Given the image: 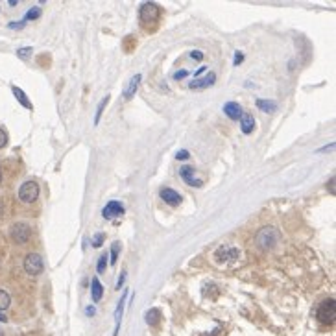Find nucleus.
Listing matches in <instances>:
<instances>
[{"instance_id": "35", "label": "nucleus", "mask_w": 336, "mask_h": 336, "mask_svg": "<svg viewBox=\"0 0 336 336\" xmlns=\"http://www.w3.org/2000/svg\"><path fill=\"white\" fill-rule=\"evenodd\" d=\"M4 214V202H2V198H0V216Z\"/></svg>"}, {"instance_id": "22", "label": "nucleus", "mask_w": 336, "mask_h": 336, "mask_svg": "<svg viewBox=\"0 0 336 336\" xmlns=\"http://www.w3.org/2000/svg\"><path fill=\"white\" fill-rule=\"evenodd\" d=\"M109 102V96H106L104 100L98 104V111H96V116H94V124H98L100 122V116H102V113H104V107H106V104Z\"/></svg>"}, {"instance_id": "20", "label": "nucleus", "mask_w": 336, "mask_h": 336, "mask_svg": "<svg viewBox=\"0 0 336 336\" xmlns=\"http://www.w3.org/2000/svg\"><path fill=\"white\" fill-rule=\"evenodd\" d=\"M11 303V298L6 290H0V310H6Z\"/></svg>"}, {"instance_id": "29", "label": "nucleus", "mask_w": 336, "mask_h": 336, "mask_svg": "<svg viewBox=\"0 0 336 336\" xmlns=\"http://www.w3.org/2000/svg\"><path fill=\"white\" fill-rule=\"evenodd\" d=\"M175 157H177L180 161H181V159L185 161V159H189L190 155H189V152H187V150H181V152H177V155H175Z\"/></svg>"}, {"instance_id": "8", "label": "nucleus", "mask_w": 336, "mask_h": 336, "mask_svg": "<svg viewBox=\"0 0 336 336\" xmlns=\"http://www.w3.org/2000/svg\"><path fill=\"white\" fill-rule=\"evenodd\" d=\"M194 172L196 170H194L192 166H183V168L180 170L181 180H183L187 185H190V187H202V180H196Z\"/></svg>"}, {"instance_id": "4", "label": "nucleus", "mask_w": 336, "mask_h": 336, "mask_svg": "<svg viewBox=\"0 0 336 336\" xmlns=\"http://www.w3.org/2000/svg\"><path fill=\"white\" fill-rule=\"evenodd\" d=\"M39 198V185L35 181H26L18 189V200L24 203H33Z\"/></svg>"}, {"instance_id": "36", "label": "nucleus", "mask_w": 336, "mask_h": 336, "mask_svg": "<svg viewBox=\"0 0 336 336\" xmlns=\"http://www.w3.org/2000/svg\"><path fill=\"white\" fill-rule=\"evenodd\" d=\"M329 185H331V192L334 194V177H331V183Z\"/></svg>"}, {"instance_id": "5", "label": "nucleus", "mask_w": 336, "mask_h": 336, "mask_svg": "<svg viewBox=\"0 0 336 336\" xmlns=\"http://www.w3.org/2000/svg\"><path fill=\"white\" fill-rule=\"evenodd\" d=\"M30 236H32V229H30L28 224H24V222L13 224V227H11V239H13V242L26 244L28 240H30Z\"/></svg>"}, {"instance_id": "30", "label": "nucleus", "mask_w": 336, "mask_h": 336, "mask_svg": "<svg viewBox=\"0 0 336 336\" xmlns=\"http://www.w3.org/2000/svg\"><path fill=\"white\" fill-rule=\"evenodd\" d=\"M124 281H126V272H122L120 273V277H118V283H116V288H122V285H124Z\"/></svg>"}, {"instance_id": "17", "label": "nucleus", "mask_w": 336, "mask_h": 336, "mask_svg": "<svg viewBox=\"0 0 336 336\" xmlns=\"http://www.w3.org/2000/svg\"><path fill=\"white\" fill-rule=\"evenodd\" d=\"M11 91H13V94H15V98H17L21 104H23L26 109H32V104H30V100L26 98V94H24V91L23 89H18V87H11Z\"/></svg>"}, {"instance_id": "9", "label": "nucleus", "mask_w": 336, "mask_h": 336, "mask_svg": "<svg viewBox=\"0 0 336 336\" xmlns=\"http://www.w3.org/2000/svg\"><path fill=\"white\" fill-rule=\"evenodd\" d=\"M214 80H216V74L214 72H209L205 78H198V80H194L192 83H190L189 87L192 89V91H202V89H207V87H211L212 83H214Z\"/></svg>"}, {"instance_id": "31", "label": "nucleus", "mask_w": 336, "mask_h": 336, "mask_svg": "<svg viewBox=\"0 0 336 336\" xmlns=\"http://www.w3.org/2000/svg\"><path fill=\"white\" fill-rule=\"evenodd\" d=\"M24 26V21H21V23H11L9 24V28H11V30H17V28H23Z\"/></svg>"}, {"instance_id": "28", "label": "nucleus", "mask_w": 336, "mask_h": 336, "mask_svg": "<svg viewBox=\"0 0 336 336\" xmlns=\"http://www.w3.org/2000/svg\"><path fill=\"white\" fill-rule=\"evenodd\" d=\"M30 52H32V48H21V50L17 52L18 57H23V60H26L28 55H30Z\"/></svg>"}, {"instance_id": "1", "label": "nucleus", "mask_w": 336, "mask_h": 336, "mask_svg": "<svg viewBox=\"0 0 336 336\" xmlns=\"http://www.w3.org/2000/svg\"><path fill=\"white\" fill-rule=\"evenodd\" d=\"M279 239H281V235H279V231L275 227H263L255 236V242L261 249H272L275 248Z\"/></svg>"}, {"instance_id": "37", "label": "nucleus", "mask_w": 336, "mask_h": 336, "mask_svg": "<svg viewBox=\"0 0 336 336\" xmlns=\"http://www.w3.org/2000/svg\"><path fill=\"white\" fill-rule=\"evenodd\" d=\"M203 70H205V67H200V69H198V72H196V78H198V76L203 72Z\"/></svg>"}, {"instance_id": "16", "label": "nucleus", "mask_w": 336, "mask_h": 336, "mask_svg": "<svg viewBox=\"0 0 336 336\" xmlns=\"http://www.w3.org/2000/svg\"><path fill=\"white\" fill-rule=\"evenodd\" d=\"M257 107L264 113H273L277 109V104L273 100H263V98H259L257 100Z\"/></svg>"}, {"instance_id": "12", "label": "nucleus", "mask_w": 336, "mask_h": 336, "mask_svg": "<svg viewBox=\"0 0 336 336\" xmlns=\"http://www.w3.org/2000/svg\"><path fill=\"white\" fill-rule=\"evenodd\" d=\"M240 257V251L239 248H235V246H222L220 249L216 251V259H239Z\"/></svg>"}, {"instance_id": "10", "label": "nucleus", "mask_w": 336, "mask_h": 336, "mask_svg": "<svg viewBox=\"0 0 336 336\" xmlns=\"http://www.w3.org/2000/svg\"><path fill=\"white\" fill-rule=\"evenodd\" d=\"M159 196H161L163 202H166V203H168V205H174V207H175V205H180L181 200H183V198H181V196H180V194L175 192L174 189H161V192H159Z\"/></svg>"}, {"instance_id": "34", "label": "nucleus", "mask_w": 336, "mask_h": 336, "mask_svg": "<svg viewBox=\"0 0 336 336\" xmlns=\"http://www.w3.org/2000/svg\"><path fill=\"white\" fill-rule=\"evenodd\" d=\"M85 312H87V316H92V314L96 312V310H94V307H87V310H85Z\"/></svg>"}, {"instance_id": "23", "label": "nucleus", "mask_w": 336, "mask_h": 336, "mask_svg": "<svg viewBox=\"0 0 336 336\" xmlns=\"http://www.w3.org/2000/svg\"><path fill=\"white\" fill-rule=\"evenodd\" d=\"M41 17V8H32L30 11L26 13V17H24V21H30V18H37Z\"/></svg>"}, {"instance_id": "13", "label": "nucleus", "mask_w": 336, "mask_h": 336, "mask_svg": "<svg viewBox=\"0 0 336 336\" xmlns=\"http://www.w3.org/2000/svg\"><path fill=\"white\" fill-rule=\"evenodd\" d=\"M240 129L246 135H249L255 129V118L249 113H242V116H240Z\"/></svg>"}, {"instance_id": "38", "label": "nucleus", "mask_w": 336, "mask_h": 336, "mask_svg": "<svg viewBox=\"0 0 336 336\" xmlns=\"http://www.w3.org/2000/svg\"><path fill=\"white\" fill-rule=\"evenodd\" d=\"M0 181H2V172H0Z\"/></svg>"}, {"instance_id": "15", "label": "nucleus", "mask_w": 336, "mask_h": 336, "mask_svg": "<svg viewBox=\"0 0 336 336\" xmlns=\"http://www.w3.org/2000/svg\"><path fill=\"white\" fill-rule=\"evenodd\" d=\"M141 78H143V76H141V74H135L133 78L129 80V85L128 87H126V91H124V98H131L135 94V91H137L139 89V83H141Z\"/></svg>"}, {"instance_id": "39", "label": "nucleus", "mask_w": 336, "mask_h": 336, "mask_svg": "<svg viewBox=\"0 0 336 336\" xmlns=\"http://www.w3.org/2000/svg\"><path fill=\"white\" fill-rule=\"evenodd\" d=\"M0 336H4V332H2V331H0Z\"/></svg>"}, {"instance_id": "14", "label": "nucleus", "mask_w": 336, "mask_h": 336, "mask_svg": "<svg viewBox=\"0 0 336 336\" xmlns=\"http://www.w3.org/2000/svg\"><path fill=\"white\" fill-rule=\"evenodd\" d=\"M102 295H104V286H102V283H100L98 277H92V281H91V298H92V301H100Z\"/></svg>"}, {"instance_id": "19", "label": "nucleus", "mask_w": 336, "mask_h": 336, "mask_svg": "<svg viewBox=\"0 0 336 336\" xmlns=\"http://www.w3.org/2000/svg\"><path fill=\"white\" fill-rule=\"evenodd\" d=\"M159 318H161V312L157 309H152L146 312V323L148 325H157L159 323Z\"/></svg>"}, {"instance_id": "25", "label": "nucleus", "mask_w": 336, "mask_h": 336, "mask_svg": "<svg viewBox=\"0 0 336 336\" xmlns=\"http://www.w3.org/2000/svg\"><path fill=\"white\" fill-rule=\"evenodd\" d=\"M6 144H8V133L4 129H0V148H4Z\"/></svg>"}, {"instance_id": "27", "label": "nucleus", "mask_w": 336, "mask_h": 336, "mask_svg": "<svg viewBox=\"0 0 336 336\" xmlns=\"http://www.w3.org/2000/svg\"><path fill=\"white\" fill-rule=\"evenodd\" d=\"M189 76V70H177V72L174 74V80H181V78H187Z\"/></svg>"}, {"instance_id": "11", "label": "nucleus", "mask_w": 336, "mask_h": 336, "mask_svg": "<svg viewBox=\"0 0 336 336\" xmlns=\"http://www.w3.org/2000/svg\"><path fill=\"white\" fill-rule=\"evenodd\" d=\"M224 113H226L231 120H240L244 109H242V106L236 104V102H227L226 106H224Z\"/></svg>"}, {"instance_id": "6", "label": "nucleus", "mask_w": 336, "mask_h": 336, "mask_svg": "<svg viewBox=\"0 0 336 336\" xmlns=\"http://www.w3.org/2000/svg\"><path fill=\"white\" fill-rule=\"evenodd\" d=\"M43 268H45V264H43L41 255L39 253L26 255V259H24V270H26V273H30V275H39V273L43 272Z\"/></svg>"}, {"instance_id": "21", "label": "nucleus", "mask_w": 336, "mask_h": 336, "mask_svg": "<svg viewBox=\"0 0 336 336\" xmlns=\"http://www.w3.org/2000/svg\"><path fill=\"white\" fill-rule=\"evenodd\" d=\"M118 251H120V244L115 242V244L111 246V259H109L111 264H116V261H118Z\"/></svg>"}, {"instance_id": "18", "label": "nucleus", "mask_w": 336, "mask_h": 336, "mask_svg": "<svg viewBox=\"0 0 336 336\" xmlns=\"http://www.w3.org/2000/svg\"><path fill=\"white\" fill-rule=\"evenodd\" d=\"M124 303H126V292L122 295V300L118 301V307H116V312H115V322H116V327H115V336L118 334V327H120V316H122V310H124Z\"/></svg>"}, {"instance_id": "24", "label": "nucleus", "mask_w": 336, "mask_h": 336, "mask_svg": "<svg viewBox=\"0 0 336 336\" xmlns=\"http://www.w3.org/2000/svg\"><path fill=\"white\" fill-rule=\"evenodd\" d=\"M106 264H107V253H104L100 257V261H98V268H96L98 273H102L104 270H106Z\"/></svg>"}, {"instance_id": "3", "label": "nucleus", "mask_w": 336, "mask_h": 336, "mask_svg": "<svg viewBox=\"0 0 336 336\" xmlns=\"http://www.w3.org/2000/svg\"><path fill=\"white\" fill-rule=\"evenodd\" d=\"M139 17H141V23L144 26H150V24H155L161 17V9L155 2H144L139 9Z\"/></svg>"}, {"instance_id": "33", "label": "nucleus", "mask_w": 336, "mask_h": 336, "mask_svg": "<svg viewBox=\"0 0 336 336\" xmlns=\"http://www.w3.org/2000/svg\"><path fill=\"white\" fill-rule=\"evenodd\" d=\"M242 60H244V55L240 54V52H236V55H235V65H239V63H240V61H242Z\"/></svg>"}, {"instance_id": "7", "label": "nucleus", "mask_w": 336, "mask_h": 336, "mask_svg": "<svg viewBox=\"0 0 336 336\" xmlns=\"http://www.w3.org/2000/svg\"><path fill=\"white\" fill-rule=\"evenodd\" d=\"M102 214H104L106 220H113L116 216H122L124 214V205L120 202H109L106 207L102 209Z\"/></svg>"}, {"instance_id": "26", "label": "nucleus", "mask_w": 336, "mask_h": 336, "mask_svg": "<svg viewBox=\"0 0 336 336\" xmlns=\"http://www.w3.org/2000/svg\"><path fill=\"white\" fill-rule=\"evenodd\" d=\"M102 242H104V235H102V233H98V235L94 236V240H92V246H94V248H100Z\"/></svg>"}, {"instance_id": "2", "label": "nucleus", "mask_w": 336, "mask_h": 336, "mask_svg": "<svg viewBox=\"0 0 336 336\" xmlns=\"http://www.w3.org/2000/svg\"><path fill=\"white\" fill-rule=\"evenodd\" d=\"M316 318L320 320L322 323H325V325H332L336 320V303L332 298H329V300H323L322 303H320L318 310H316Z\"/></svg>"}, {"instance_id": "32", "label": "nucleus", "mask_w": 336, "mask_h": 336, "mask_svg": "<svg viewBox=\"0 0 336 336\" xmlns=\"http://www.w3.org/2000/svg\"><path fill=\"white\" fill-rule=\"evenodd\" d=\"M190 57H194V60H202L203 54H202V52H198V50H194L192 54H190Z\"/></svg>"}]
</instances>
